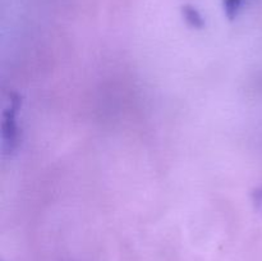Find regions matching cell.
<instances>
[{
  "label": "cell",
  "instance_id": "7a4b0ae2",
  "mask_svg": "<svg viewBox=\"0 0 262 261\" xmlns=\"http://www.w3.org/2000/svg\"><path fill=\"white\" fill-rule=\"evenodd\" d=\"M182 17H183L184 22H186L191 28H196V30L204 28V15H202L201 12H200L196 7H193V5H183V7H182Z\"/></svg>",
  "mask_w": 262,
  "mask_h": 261
},
{
  "label": "cell",
  "instance_id": "6da1fadb",
  "mask_svg": "<svg viewBox=\"0 0 262 261\" xmlns=\"http://www.w3.org/2000/svg\"><path fill=\"white\" fill-rule=\"evenodd\" d=\"M22 107L19 95L9 94L2 114V148L4 155H13L20 141L19 112Z\"/></svg>",
  "mask_w": 262,
  "mask_h": 261
},
{
  "label": "cell",
  "instance_id": "3957f363",
  "mask_svg": "<svg viewBox=\"0 0 262 261\" xmlns=\"http://www.w3.org/2000/svg\"><path fill=\"white\" fill-rule=\"evenodd\" d=\"M247 0H223V9L228 19L233 20L239 15Z\"/></svg>",
  "mask_w": 262,
  "mask_h": 261
},
{
  "label": "cell",
  "instance_id": "277c9868",
  "mask_svg": "<svg viewBox=\"0 0 262 261\" xmlns=\"http://www.w3.org/2000/svg\"><path fill=\"white\" fill-rule=\"evenodd\" d=\"M253 202H255L258 211L262 212V184L253 192Z\"/></svg>",
  "mask_w": 262,
  "mask_h": 261
}]
</instances>
